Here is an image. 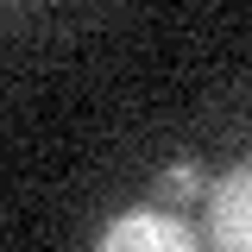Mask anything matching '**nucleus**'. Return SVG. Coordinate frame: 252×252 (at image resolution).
Listing matches in <instances>:
<instances>
[{
  "label": "nucleus",
  "instance_id": "nucleus-1",
  "mask_svg": "<svg viewBox=\"0 0 252 252\" xmlns=\"http://www.w3.org/2000/svg\"><path fill=\"white\" fill-rule=\"evenodd\" d=\"M94 252H202V240L170 208H139V215L107 220V233L94 240Z\"/></svg>",
  "mask_w": 252,
  "mask_h": 252
},
{
  "label": "nucleus",
  "instance_id": "nucleus-2",
  "mask_svg": "<svg viewBox=\"0 0 252 252\" xmlns=\"http://www.w3.org/2000/svg\"><path fill=\"white\" fill-rule=\"evenodd\" d=\"M208 240L215 252H252V164L227 170L208 189Z\"/></svg>",
  "mask_w": 252,
  "mask_h": 252
},
{
  "label": "nucleus",
  "instance_id": "nucleus-3",
  "mask_svg": "<svg viewBox=\"0 0 252 252\" xmlns=\"http://www.w3.org/2000/svg\"><path fill=\"white\" fill-rule=\"evenodd\" d=\"M202 170H195V164H177V170H164V177H158V202H195V195H202Z\"/></svg>",
  "mask_w": 252,
  "mask_h": 252
}]
</instances>
